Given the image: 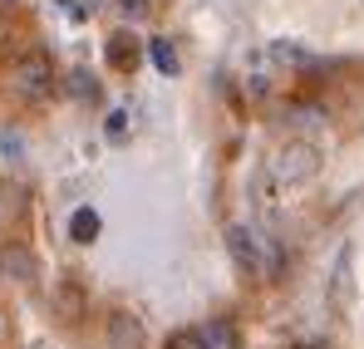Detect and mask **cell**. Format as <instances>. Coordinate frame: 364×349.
<instances>
[{"label": "cell", "mask_w": 364, "mask_h": 349, "mask_svg": "<svg viewBox=\"0 0 364 349\" xmlns=\"http://www.w3.org/2000/svg\"><path fill=\"white\" fill-rule=\"evenodd\" d=\"M148 59H153V64H158V74H168V79L182 69V59H178V50H173V40H148Z\"/></svg>", "instance_id": "obj_6"}, {"label": "cell", "mask_w": 364, "mask_h": 349, "mask_svg": "<svg viewBox=\"0 0 364 349\" xmlns=\"http://www.w3.org/2000/svg\"><path fill=\"white\" fill-rule=\"evenodd\" d=\"M271 59H276V64H315V59L305 55L301 45H291V40H276V45H271Z\"/></svg>", "instance_id": "obj_9"}, {"label": "cell", "mask_w": 364, "mask_h": 349, "mask_svg": "<svg viewBox=\"0 0 364 349\" xmlns=\"http://www.w3.org/2000/svg\"><path fill=\"white\" fill-rule=\"evenodd\" d=\"M330 300H335V310H345V300H350V246L340 251V261H335V281H330Z\"/></svg>", "instance_id": "obj_7"}, {"label": "cell", "mask_w": 364, "mask_h": 349, "mask_svg": "<svg viewBox=\"0 0 364 349\" xmlns=\"http://www.w3.org/2000/svg\"><path fill=\"white\" fill-rule=\"evenodd\" d=\"M15 89H20L25 99H50V94H55V69H50V59L25 55L15 64Z\"/></svg>", "instance_id": "obj_2"}, {"label": "cell", "mask_w": 364, "mask_h": 349, "mask_svg": "<svg viewBox=\"0 0 364 349\" xmlns=\"http://www.w3.org/2000/svg\"><path fill=\"white\" fill-rule=\"evenodd\" d=\"M114 5H119L128 20H143V15H148V0H114Z\"/></svg>", "instance_id": "obj_14"}, {"label": "cell", "mask_w": 364, "mask_h": 349, "mask_svg": "<svg viewBox=\"0 0 364 349\" xmlns=\"http://www.w3.org/2000/svg\"><path fill=\"white\" fill-rule=\"evenodd\" d=\"M138 345H143L138 325H133L128 315H114V349H138Z\"/></svg>", "instance_id": "obj_8"}, {"label": "cell", "mask_w": 364, "mask_h": 349, "mask_svg": "<svg viewBox=\"0 0 364 349\" xmlns=\"http://www.w3.org/2000/svg\"><path fill=\"white\" fill-rule=\"evenodd\" d=\"M104 133H109V138H123V133H128V109H114L109 123H104Z\"/></svg>", "instance_id": "obj_12"}, {"label": "cell", "mask_w": 364, "mask_h": 349, "mask_svg": "<svg viewBox=\"0 0 364 349\" xmlns=\"http://www.w3.org/2000/svg\"><path fill=\"white\" fill-rule=\"evenodd\" d=\"M109 59H114L119 69H133V59H138L133 40H128V35H114V45H109Z\"/></svg>", "instance_id": "obj_10"}, {"label": "cell", "mask_w": 364, "mask_h": 349, "mask_svg": "<svg viewBox=\"0 0 364 349\" xmlns=\"http://www.w3.org/2000/svg\"><path fill=\"white\" fill-rule=\"evenodd\" d=\"M69 89H74L79 99H94V79H89L84 69H74V74H69Z\"/></svg>", "instance_id": "obj_11"}, {"label": "cell", "mask_w": 364, "mask_h": 349, "mask_svg": "<svg viewBox=\"0 0 364 349\" xmlns=\"http://www.w3.org/2000/svg\"><path fill=\"white\" fill-rule=\"evenodd\" d=\"M197 335H202V349H237V330H232V320H207Z\"/></svg>", "instance_id": "obj_5"}, {"label": "cell", "mask_w": 364, "mask_h": 349, "mask_svg": "<svg viewBox=\"0 0 364 349\" xmlns=\"http://www.w3.org/2000/svg\"><path fill=\"white\" fill-rule=\"evenodd\" d=\"M227 251H232V261L242 266L246 276L266 271V251H261V236L251 232L246 222H232V227H227Z\"/></svg>", "instance_id": "obj_3"}, {"label": "cell", "mask_w": 364, "mask_h": 349, "mask_svg": "<svg viewBox=\"0 0 364 349\" xmlns=\"http://www.w3.org/2000/svg\"><path fill=\"white\" fill-rule=\"evenodd\" d=\"M168 349H202V335H197V330H178V335L168 340Z\"/></svg>", "instance_id": "obj_13"}, {"label": "cell", "mask_w": 364, "mask_h": 349, "mask_svg": "<svg viewBox=\"0 0 364 349\" xmlns=\"http://www.w3.org/2000/svg\"><path fill=\"white\" fill-rule=\"evenodd\" d=\"M99 227H104V222H99V212H94V207H79V212L69 217V236H74L79 246L99 241Z\"/></svg>", "instance_id": "obj_4"}, {"label": "cell", "mask_w": 364, "mask_h": 349, "mask_svg": "<svg viewBox=\"0 0 364 349\" xmlns=\"http://www.w3.org/2000/svg\"><path fill=\"white\" fill-rule=\"evenodd\" d=\"M315 173H320V148L296 138V143H286V148L271 158L266 182H276V187H296V182H310Z\"/></svg>", "instance_id": "obj_1"}]
</instances>
